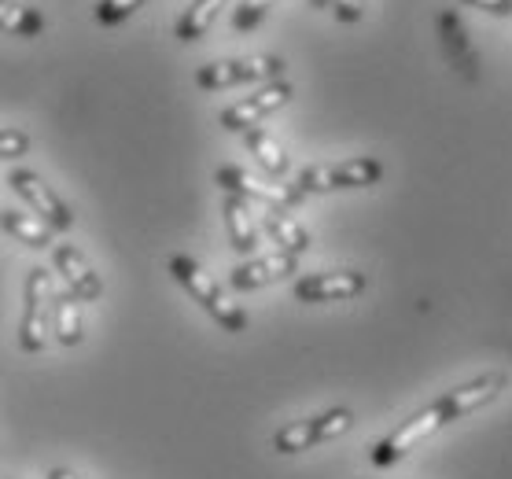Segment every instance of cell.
Masks as SVG:
<instances>
[{
    "instance_id": "6da1fadb",
    "label": "cell",
    "mask_w": 512,
    "mask_h": 479,
    "mask_svg": "<svg viewBox=\"0 0 512 479\" xmlns=\"http://www.w3.org/2000/svg\"><path fill=\"white\" fill-rule=\"evenodd\" d=\"M505 387H509V376L501 373V369H490V373L476 376V380H468V384L454 387V391H446V395H439L424 409H417L409 421L398 424L395 432H387L384 439L369 450V461H373L376 468H391L395 461H402L413 446H420L435 432H443L446 424L461 421L468 413H476L479 406L494 402Z\"/></svg>"
},
{
    "instance_id": "ffe728a7",
    "label": "cell",
    "mask_w": 512,
    "mask_h": 479,
    "mask_svg": "<svg viewBox=\"0 0 512 479\" xmlns=\"http://www.w3.org/2000/svg\"><path fill=\"white\" fill-rule=\"evenodd\" d=\"M273 4H277V0H240V8H236V15H233V30L236 34H251V30L269 15Z\"/></svg>"
},
{
    "instance_id": "d4e9b609",
    "label": "cell",
    "mask_w": 512,
    "mask_h": 479,
    "mask_svg": "<svg viewBox=\"0 0 512 479\" xmlns=\"http://www.w3.org/2000/svg\"><path fill=\"white\" fill-rule=\"evenodd\" d=\"M468 8H479V12L490 15H512V0H465Z\"/></svg>"
},
{
    "instance_id": "44dd1931",
    "label": "cell",
    "mask_w": 512,
    "mask_h": 479,
    "mask_svg": "<svg viewBox=\"0 0 512 479\" xmlns=\"http://www.w3.org/2000/svg\"><path fill=\"white\" fill-rule=\"evenodd\" d=\"M439 26L446 30V45H450V52H454V63H461V67L472 74V52H468V45L461 41V23H457L454 15H443Z\"/></svg>"
},
{
    "instance_id": "4fadbf2b",
    "label": "cell",
    "mask_w": 512,
    "mask_h": 479,
    "mask_svg": "<svg viewBox=\"0 0 512 479\" xmlns=\"http://www.w3.org/2000/svg\"><path fill=\"white\" fill-rule=\"evenodd\" d=\"M52 314H56V339L59 347H78L85 336V310L82 299L70 288H56L52 292Z\"/></svg>"
},
{
    "instance_id": "2e32d148",
    "label": "cell",
    "mask_w": 512,
    "mask_h": 479,
    "mask_svg": "<svg viewBox=\"0 0 512 479\" xmlns=\"http://www.w3.org/2000/svg\"><path fill=\"white\" fill-rule=\"evenodd\" d=\"M225 4H229V0H196L192 8H185V15H181L174 26L177 41H199V37L210 30V23L218 19V12H222Z\"/></svg>"
},
{
    "instance_id": "8fae6325",
    "label": "cell",
    "mask_w": 512,
    "mask_h": 479,
    "mask_svg": "<svg viewBox=\"0 0 512 479\" xmlns=\"http://www.w3.org/2000/svg\"><path fill=\"white\" fill-rule=\"evenodd\" d=\"M291 273H299V255H288V251H277V255H262V258H247L240 266H233L229 273V284L236 292H255L262 284L284 281Z\"/></svg>"
},
{
    "instance_id": "277c9868",
    "label": "cell",
    "mask_w": 512,
    "mask_h": 479,
    "mask_svg": "<svg viewBox=\"0 0 512 479\" xmlns=\"http://www.w3.org/2000/svg\"><path fill=\"white\" fill-rule=\"evenodd\" d=\"M384 177V163L380 159H343V163H325V166H306L295 188L303 196H321V192H343V188H369Z\"/></svg>"
},
{
    "instance_id": "cb8c5ba5",
    "label": "cell",
    "mask_w": 512,
    "mask_h": 479,
    "mask_svg": "<svg viewBox=\"0 0 512 479\" xmlns=\"http://www.w3.org/2000/svg\"><path fill=\"white\" fill-rule=\"evenodd\" d=\"M332 8H336V19L358 23L361 15H365V0H332Z\"/></svg>"
},
{
    "instance_id": "7402d4cb",
    "label": "cell",
    "mask_w": 512,
    "mask_h": 479,
    "mask_svg": "<svg viewBox=\"0 0 512 479\" xmlns=\"http://www.w3.org/2000/svg\"><path fill=\"white\" fill-rule=\"evenodd\" d=\"M144 0H100L96 4V23H104V26H115L122 23V19H129V15L137 12Z\"/></svg>"
},
{
    "instance_id": "8992f818",
    "label": "cell",
    "mask_w": 512,
    "mask_h": 479,
    "mask_svg": "<svg viewBox=\"0 0 512 479\" xmlns=\"http://www.w3.org/2000/svg\"><path fill=\"white\" fill-rule=\"evenodd\" d=\"M48 303H52V277L48 269H30L23 288V321H19V347L26 354L45 351L48 343Z\"/></svg>"
},
{
    "instance_id": "ac0fdd59",
    "label": "cell",
    "mask_w": 512,
    "mask_h": 479,
    "mask_svg": "<svg viewBox=\"0 0 512 479\" xmlns=\"http://www.w3.org/2000/svg\"><path fill=\"white\" fill-rule=\"evenodd\" d=\"M0 30H8L15 37H37L45 30V19L37 8H23L15 0H0Z\"/></svg>"
},
{
    "instance_id": "5bb4252c",
    "label": "cell",
    "mask_w": 512,
    "mask_h": 479,
    "mask_svg": "<svg viewBox=\"0 0 512 479\" xmlns=\"http://www.w3.org/2000/svg\"><path fill=\"white\" fill-rule=\"evenodd\" d=\"M225 229L236 255H255L258 247V225L251 214V203L240 196H225Z\"/></svg>"
},
{
    "instance_id": "484cf974",
    "label": "cell",
    "mask_w": 512,
    "mask_h": 479,
    "mask_svg": "<svg viewBox=\"0 0 512 479\" xmlns=\"http://www.w3.org/2000/svg\"><path fill=\"white\" fill-rule=\"evenodd\" d=\"M45 479H82V476H74L70 468H48V476Z\"/></svg>"
},
{
    "instance_id": "603a6c76",
    "label": "cell",
    "mask_w": 512,
    "mask_h": 479,
    "mask_svg": "<svg viewBox=\"0 0 512 479\" xmlns=\"http://www.w3.org/2000/svg\"><path fill=\"white\" fill-rule=\"evenodd\" d=\"M30 152V137L19 129H0V159H19Z\"/></svg>"
},
{
    "instance_id": "9a60e30c",
    "label": "cell",
    "mask_w": 512,
    "mask_h": 479,
    "mask_svg": "<svg viewBox=\"0 0 512 479\" xmlns=\"http://www.w3.org/2000/svg\"><path fill=\"white\" fill-rule=\"evenodd\" d=\"M266 233L273 236V244L280 251H288V255H303L306 247H310V233H306L303 225L295 222L288 211H266Z\"/></svg>"
},
{
    "instance_id": "7a4b0ae2",
    "label": "cell",
    "mask_w": 512,
    "mask_h": 479,
    "mask_svg": "<svg viewBox=\"0 0 512 479\" xmlns=\"http://www.w3.org/2000/svg\"><path fill=\"white\" fill-rule=\"evenodd\" d=\"M166 266H170V277H174V281L181 284V288H185V292L192 295V299H196V303L225 328V332H244L247 314L222 292V284L214 281L207 269L199 266L196 258H192V255H170V262H166Z\"/></svg>"
},
{
    "instance_id": "52a82bcc",
    "label": "cell",
    "mask_w": 512,
    "mask_h": 479,
    "mask_svg": "<svg viewBox=\"0 0 512 479\" xmlns=\"http://www.w3.org/2000/svg\"><path fill=\"white\" fill-rule=\"evenodd\" d=\"M214 181L229 192V196H240L247 203H262L266 211H288L295 207L303 192L299 188H284V185H266V181H258L244 170V166H218L214 170Z\"/></svg>"
},
{
    "instance_id": "4316f807",
    "label": "cell",
    "mask_w": 512,
    "mask_h": 479,
    "mask_svg": "<svg viewBox=\"0 0 512 479\" xmlns=\"http://www.w3.org/2000/svg\"><path fill=\"white\" fill-rule=\"evenodd\" d=\"M310 4H314V8H328V4H332V0H310Z\"/></svg>"
},
{
    "instance_id": "9c48e42d",
    "label": "cell",
    "mask_w": 512,
    "mask_h": 479,
    "mask_svg": "<svg viewBox=\"0 0 512 479\" xmlns=\"http://www.w3.org/2000/svg\"><path fill=\"white\" fill-rule=\"evenodd\" d=\"M365 273L358 269H336V273H310V277H299L291 295L299 303H343V299H354V295L365 292Z\"/></svg>"
},
{
    "instance_id": "d6986e66",
    "label": "cell",
    "mask_w": 512,
    "mask_h": 479,
    "mask_svg": "<svg viewBox=\"0 0 512 479\" xmlns=\"http://www.w3.org/2000/svg\"><path fill=\"white\" fill-rule=\"evenodd\" d=\"M0 229H4L8 236H15L19 244H30V247H48V244H52V233H48V225L34 222L30 214L0 211Z\"/></svg>"
},
{
    "instance_id": "e0dca14e",
    "label": "cell",
    "mask_w": 512,
    "mask_h": 479,
    "mask_svg": "<svg viewBox=\"0 0 512 479\" xmlns=\"http://www.w3.org/2000/svg\"><path fill=\"white\" fill-rule=\"evenodd\" d=\"M247 137V152L255 155L258 159V166L266 170V174H273V177H284L288 174V155H284V148H280L273 137H269L266 129H247L244 133Z\"/></svg>"
},
{
    "instance_id": "7c38bea8",
    "label": "cell",
    "mask_w": 512,
    "mask_h": 479,
    "mask_svg": "<svg viewBox=\"0 0 512 479\" xmlns=\"http://www.w3.org/2000/svg\"><path fill=\"white\" fill-rule=\"evenodd\" d=\"M52 262H56L59 277L67 281V288L78 299H89V303H96L100 295H104V284H100V277H96V269L89 266V258L78 251L74 244H59L56 251H52Z\"/></svg>"
},
{
    "instance_id": "3957f363",
    "label": "cell",
    "mask_w": 512,
    "mask_h": 479,
    "mask_svg": "<svg viewBox=\"0 0 512 479\" xmlns=\"http://www.w3.org/2000/svg\"><path fill=\"white\" fill-rule=\"evenodd\" d=\"M350 428H354V413L347 406H332L325 413H317V417H303V421H291L284 428H277L269 446L277 454H303V450H314V446L347 435Z\"/></svg>"
},
{
    "instance_id": "ba28073f",
    "label": "cell",
    "mask_w": 512,
    "mask_h": 479,
    "mask_svg": "<svg viewBox=\"0 0 512 479\" xmlns=\"http://www.w3.org/2000/svg\"><path fill=\"white\" fill-rule=\"evenodd\" d=\"M291 82H266L258 93H251L247 100H240V104L225 107L222 111V126L229 129V133H247V129H258V122L262 118H269L273 111H280V107L291 100Z\"/></svg>"
},
{
    "instance_id": "30bf717a",
    "label": "cell",
    "mask_w": 512,
    "mask_h": 479,
    "mask_svg": "<svg viewBox=\"0 0 512 479\" xmlns=\"http://www.w3.org/2000/svg\"><path fill=\"white\" fill-rule=\"evenodd\" d=\"M8 185H12L15 192L30 203V211L45 218V225H52V229H59V233L74 225L70 207L56 196V192H52V185H45V181L34 174V170H12V174H8Z\"/></svg>"
},
{
    "instance_id": "5b68a950",
    "label": "cell",
    "mask_w": 512,
    "mask_h": 479,
    "mask_svg": "<svg viewBox=\"0 0 512 479\" xmlns=\"http://www.w3.org/2000/svg\"><path fill=\"white\" fill-rule=\"evenodd\" d=\"M284 71V59L280 56H247V59H218L196 71V85L207 93L218 89H233V85L247 82H277Z\"/></svg>"
}]
</instances>
